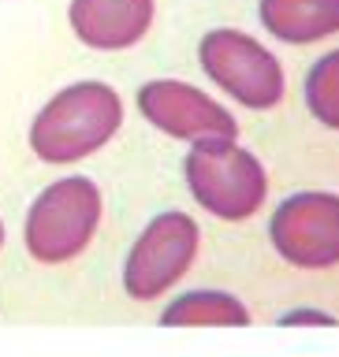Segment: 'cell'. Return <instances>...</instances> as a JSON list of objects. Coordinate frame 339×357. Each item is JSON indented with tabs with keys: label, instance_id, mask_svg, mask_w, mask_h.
Wrapping results in <instances>:
<instances>
[{
	"label": "cell",
	"instance_id": "6da1fadb",
	"mask_svg": "<svg viewBox=\"0 0 339 357\" xmlns=\"http://www.w3.org/2000/svg\"><path fill=\"white\" fill-rule=\"evenodd\" d=\"M123 127V100L108 82H71L30 123V149L45 164H75L116 138Z\"/></svg>",
	"mask_w": 339,
	"mask_h": 357
},
{
	"label": "cell",
	"instance_id": "7a4b0ae2",
	"mask_svg": "<svg viewBox=\"0 0 339 357\" xmlns=\"http://www.w3.org/2000/svg\"><path fill=\"white\" fill-rule=\"evenodd\" d=\"M183 175L190 186V197L217 220H250L265 205L268 175L261 160L243 149L235 138H201L190 142V153L183 160Z\"/></svg>",
	"mask_w": 339,
	"mask_h": 357
},
{
	"label": "cell",
	"instance_id": "3957f363",
	"mask_svg": "<svg viewBox=\"0 0 339 357\" xmlns=\"http://www.w3.org/2000/svg\"><path fill=\"white\" fill-rule=\"evenodd\" d=\"M101 223V190L86 175L56 178L34 197L22 223V242L38 264H64L94 242Z\"/></svg>",
	"mask_w": 339,
	"mask_h": 357
},
{
	"label": "cell",
	"instance_id": "277c9868",
	"mask_svg": "<svg viewBox=\"0 0 339 357\" xmlns=\"http://www.w3.org/2000/svg\"><path fill=\"white\" fill-rule=\"evenodd\" d=\"M198 60L224 93H231L246 108H276L284 100V67L261 41L243 30H209L198 45Z\"/></svg>",
	"mask_w": 339,
	"mask_h": 357
},
{
	"label": "cell",
	"instance_id": "5b68a950",
	"mask_svg": "<svg viewBox=\"0 0 339 357\" xmlns=\"http://www.w3.org/2000/svg\"><path fill=\"white\" fill-rule=\"evenodd\" d=\"M201 231L187 212H161L134 238L127 264H123V290L134 301H153L168 294L190 272L198 257Z\"/></svg>",
	"mask_w": 339,
	"mask_h": 357
},
{
	"label": "cell",
	"instance_id": "8992f818",
	"mask_svg": "<svg viewBox=\"0 0 339 357\" xmlns=\"http://www.w3.org/2000/svg\"><path fill=\"white\" fill-rule=\"evenodd\" d=\"M268 238L287 264L321 272L339 264V194L306 190L276 205Z\"/></svg>",
	"mask_w": 339,
	"mask_h": 357
},
{
	"label": "cell",
	"instance_id": "52a82bcc",
	"mask_svg": "<svg viewBox=\"0 0 339 357\" xmlns=\"http://www.w3.org/2000/svg\"><path fill=\"white\" fill-rule=\"evenodd\" d=\"M138 112L161 134L179 142L239 138V123L220 100L179 78H153L138 89Z\"/></svg>",
	"mask_w": 339,
	"mask_h": 357
},
{
	"label": "cell",
	"instance_id": "ba28073f",
	"mask_svg": "<svg viewBox=\"0 0 339 357\" xmlns=\"http://www.w3.org/2000/svg\"><path fill=\"white\" fill-rule=\"evenodd\" d=\"M153 0H71L67 19H71L75 38L86 49L120 52L138 45L153 26Z\"/></svg>",
	"mask_w": 339,
	"mask_h": 357
},
{
	"label": "cell",
	"instance_id": "9c48e42d",
	"mask_svg": "<svg viewBox=\"0 0 339 357\" xmlns=\"http://www.w3.org/2000/svg\"><path fill=\"white\" fill-rule=\"evenodd\" d=\"M261 26L287 45H313L339 33V0H261Z\"/></svg>",
	"mask_w": 339,
	"mask_h": 357
},
{
	"label": "cell",
	"instance_id": "30bf717a",
	"mask_svg": "<svg viewBox=\"0 0 339 357\" xmlns=\"http://www.w3.org/2000/svg\"><path fill=\"white\" fill-rule=\"evenodd\" d=\"M164 328H246L250 312L228 290H190L161 312Z\"/></svg>",
	"mask_w": 339,
	"mask_h": 357
},
{
	"label": "cell",
	"instance_id": "8fae6325",
	"mask_svg": "<svg viewBox=\"0 0 339 357\" xmlns=\"http://www.w3.org/2000/svg\"><path fill=\"white\" fill-rule=\"evenodd\" d=\"M306 108L329 130H339V49L321 56L306 75Z\"/></svg>",
	"mask_w": 339,
	"mask_h": 357
},
{
	"label": "cell",
	"instance_id": "7c38bea8",
	"mask_svg": "<svg viewBox=\"0 0 339 357\" xmlns=\"http://www.w3.org/2000/svg\"><path fill=\"white\" fill-rule=\"evenodd\" d=\"M0 245H4V220H0Z\"/></svg>",
	"mask_w": 339,
	"mask_h": 357
}]
</instances>
